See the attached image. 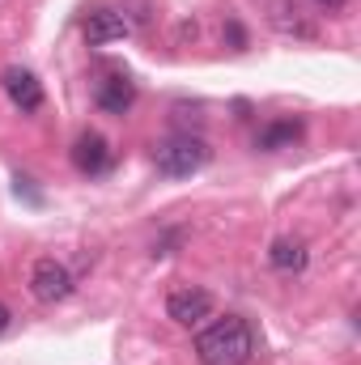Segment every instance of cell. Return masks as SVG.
<instances>
[{
    "instance_id": "6da1fadb",
    "label": "cell",
    "mask_w": 361,
    "mask_h": 365,
    "mask_svg": "<svg viewBox=\"0 0 361 365\" xmlns=\"http://www.w3.org/2000/svg\"><path fill=\"white\" fill-rule=\"evenodd\" d=\"M251 349H255V336H251V327H247L238 314L217 319V323H213L208 331H200V340H195L200 365H247Z\"/></svg>"
},
{
    "instance_id": "7a4b0ae2",
    "label": "cell",
    "mask_w": 361,
    "mask_h": 365,
    "mask_svg": "<svg viewBox=\"0 0 361 365\" xmlns=\"http://www.w3.org/2000/svg\"><path fill=\"white\" fill-rule=\"evenodd\" d=\"M208 145L204 140H195V136H175V140H166L162 149H158V170L166 175V179H187V175H195L200 166H208Z\"/></svg>"
},
{
    "instance_id": "3957f363",
    "label": "cell",
    "mask_w": 361,
    "mask_h": 365,
    "mask_svg": "<svg viewBox=\"0 0 361 365\" xmlns=\"http://www.w3.org/2000/svg\"><path fill=\"white\" fill-rule=\"evenodd\" d=\"M30 293L39 302H60V297L73 293V276H68L64 264H56V259H39L34 272H30Z\"/></svg>"
},
{
    "instance_id": "277c9868",
    "label": "cell",
    "mask_w": 361,
    "mask_h": 365,
    "mask_svg": "<svg viewBox=\"0 0 361 365\" xmlns=\"http://www.w3.org/2000/svg\"><path fill=\"white\" fill-rule=\"evenodd\" d=\"M166 314L183 327H195V323H204L213 314V297L204 289H175L171 302H166Z\"/></svg>"
},
{
    "instance_id": "5b68a950",
    "label": "cell",
    "mask_w": 361,
    "mask_h": 365,
    "mask_svg": "<svg viewBox=\"0 0 361 365\" xmlns=\"http://www.w3.org/2000/svg\"><path fill=\"white\" fill-rule=\"evenodd\" d=\"M4 93H9V102H13L17 110H26V115L43 106V86H39V77L26 73V68H9V73H4Z\"/></svg>"
},
{
    "instance_id": "8992f818",
    "label": "cell",
    "mask_w": 361,
    "mask_h": 365,
    "mask_svg": "<svg viewBox=\"0 0 361 365\" xmlns=\"http://www.w3.org/2000/svg\"><path fill=\"white\" fill-rule=\"evenodd\" d=\"M73 166H77L81 175H102V170L111 166V149H106V140H102L98 132H81V136H77V145H73Z\"/></svg>"
},
{
    "instance_id": "52a82bcc",
    "label": "cell",
    "mask_w": 361,
    "mask_h": 365,
    "mask_svg": "<svg viewBox=\"0 0 361 365\" xmlns=\"http://www.w3.org/2000/svg\"><path fill=\"white\" fill-rule=\"evenodd\" d=\"M93 98H98V106H102L106 115H123V110L136 102V86H132L123 73H111V77L98 81V93H93Z\"/></svg>"
},
{
    "instance_id": "ba28073f",
    "label": "cell",
    "mask_w": 361,
    "mask_h": 365,
    "mask_svg": "<svg viewBox=\"0 0 361 365\" xmlns=\"http://www.w3.org/2000/svg\"><path fill=\"white\" fill-rule=\"evenodd\" d=\"M128 34V21H123V13H111V9H98L86 17V38H90L93 47H106V43H115V38H123Z\"/></svg>"
},
{
    "instance_id": "9c48e42d",
    "label": "cell",
    "mask_w": 361,
    "mask_h": 365,
    "mask_svg": "<svg viewBox=\"0 0 361 365\" xmlns=\"http://www.w3.org/2000/svg\"><path fill=\"white\" fill-rule=\"evenodd\" d=\"M268 259H272V268H276V272H298V268H306V247H302V242L280 238V242H272Z\"/></svg>"
},
{
    "instance_id": "30bf717a",
    "label": "cell",
    "mask_w": 361,
    "mask_h": 365,
    "mask_svg": "<svg viewBox=\"0 0 361 365\" xmlns=\"http://www.w3.org/2000/svg\"><path fill=\"white\" fill-rule=\"evenodd\" d=\"M298 136H302V123H289V119H285V123H272L268 132L260 136V149H280V145H289V140H298Z\"/></svg>"
},
{
    "instance_id": "8fae6325",
    "label": "cell",
    "mask_w": 361,
    "mask_h": 365,
    "mask_svg": "<svg viewBox=\"0 0 361 365\" xmlns=\"http://www.w3.org/2000/svg\"><path fill=\"white\" fill-rule=\"evenodd\" d=\"M9 323H13V314H9V310H4V306H0V336H4V331H9Z\"/></svg>"
},
{
    "instance_id": "7c38bea8",
    "label": "cell",
    "mask_w": 361,
    "mask_h": 365,
    "mask_svg": "<svg viewBox=\"0 0 361 365\" xmlns=\"http://www.w3.org/2000/svg\"><path fill=\"white\" fill-rule=\"evenodd\" d=\"M319 4H327V9H340V4H345V0H319Z\"/></svg>"
}]
</instances>
